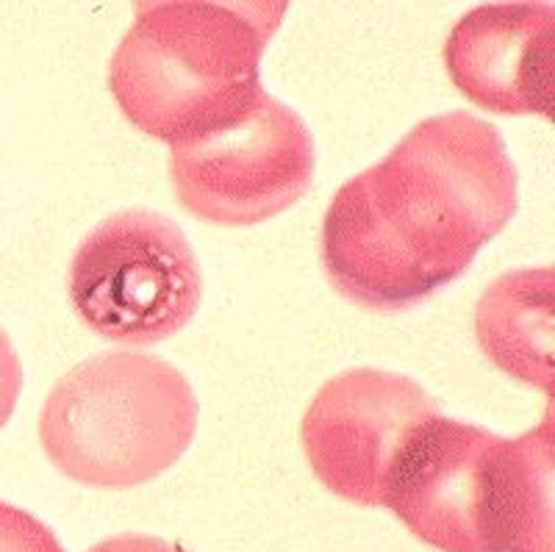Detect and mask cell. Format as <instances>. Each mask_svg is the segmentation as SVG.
I'll list each match as a JSON object with an SVG mask.
<instances>
[{
    "label": "cell",
    "mask_w": 555,
    "mask_h": 552,
    "mask_svg": "<svg viewBox=\"0 0 555 552\" xmlns=\"http://www.w3.org/2000/svg\"><path fill=\"white\" fill-rule=\"evenodd\" d=\"M275 0H145L108 64V89L139 131L170 147L253 103L259 64L286 14Z\"/></svg>",
    "instance_id": "3957f363"
},
{
    "label": "cell",
    "mask_w": 555,
    "mask_h": 552,
    "mask_svg": "<svg viewBox=\"0 0 555 552\" xmlns=\"http://www.w3.org/2000/svg\"><path fill=\"white\" fill-rule=\"evenodd\" d=\"M553 267L514 270L475 308V336L505 375L553 397Z\"/></svg>",
    "instance_id": "9c48e42d"
},
{
    "label": "cell",
    "mask_w": 555,
    "mask_h": 552,
    "mask_svg": "<svg viewBox=\"0 0 555 552\" xmlns=\"http://www.w3.org/2000/svg\"><path fill=\"white\" fill-rule=\"evenodd\" d=\"M434 416L439 411L420 383L361 367L331 377L317 391L300 425V441L325 489L378 509L400 455Z\"/></svg>",
    "instance_id": "52a82bcc"
},
{
    "label": "cell",
    "mask_w": 555,
    "mask_h": 552,
    "mask_svg": "<svg viewBox=\"0 0 555 552\" xmlns=\"http://www.w3.org/2000/svg\"><path fill=\"white\" fill-rule=\"evenodd\" d=\"M69 303L83 325L120 345H158L190 325L203 275L190 239L147 208L112 214L78 245Z\"/></svg>",
    "instance_id": "5b68a950"
},
{
    "label": "cell",
    "mask_w": 555,
    "mask_h": 552,
    "mask_svg": "<svg viewBox=\"0 0 555 552\" xmlns=\"http://www.w3.org/2000/svg\"><path fill=\"white\" fill-rule=\"evenodd\" d=\"M553 3H489L473 9L444 42L450 81L486 112L553 119Z\"/></svg>",
    "instance_id": "ba28073f"
},
{
    "label": "cell",
    "mask_w": 555,
    "mask_h": 552,
    "mask_svg": "<svg viewBox=\"0 0 555 552\" xmlns=\"http://www.w3.org/2000/svg\"><path fill=\"white\" fill-rule=\"evenodd\" d=\"M553 411L517 439L434 416L400 455L386 509L442 552H555Z\"/></svg>",
    "instance_id": "7a4b0ae2"
},
{
    "label": "cell",
    "mask_w": 555,
    "mask_h": 552,
    "mask_svg": "<svg viewBox=\"0 0 555 552\" xmlns=\"http://www.w3.org/2000/svg\"><path fill=\"white\" fill-rule=\"evenodd\" d=\"M89 552H181L178 547H172L170 541L156 539V536H114V539L101 541L98 547H92Z\"/></svg>",
    "instance_id": "7c38bea8"
},
{
    "label": "cell",
    "mask_w": 555,
    "mask_h": 552,
    "mask_svg": "<svg viewBox=\"0 0 555 552\" xmlns=\"http://www.w3.org/2000/svg\"><path fill=\"white\" fill-rule=\"evenodd\" d=\"M197 397L172 364L147 352H101L53 386L39 441L62 475L95 489H133L190 450Z\"/></svg>",
    "instance_id": "277c9868"
},
{
    "label": "cell",
    "mask_w": 555,
    "mask_h": 552,
    "mask_svg": "<svg viewBox=\"0 0 555 552\" xmlns=\"http://www.w3.org/2000/svg\"><path fill=\"white\" fill-rule=\"evenodd\" d=\"M314 162L300 114L261 89L240 114L172 147V192L197 220L256 226L309 192Z\"/></svg>",
    "instance_id": "8992f818"
},
{
    "label": "cell",
    "mask_w": 555,
    "mask_h": 552,
    "mask_svg": "<svg viewBox=\"0 0 555 552\" xmlns=\"http://www.w3.org/2000/svg\"><path fill=\"white\" fill-rule=\"evenodd\" d=\"M0 552H64V547L37 516L0 502Z\"/></svg>",
    "instance_id": "30bf717a"
},
{
    "label": "cell",
    "mask_w": 555,
    "mask_h": 552,
    "mask_svg": "<svg viewBox=\"0 0 555 552\" xmlns=\"http://www.w3.org/2000/svg\"><path fill=\"white\" fill-rule=\"evenodd\" d=\"M20 389H23V367H20L12 339L0 328V427L12 420Z\"/></svg>",
    "instance_id": "8fae6325"
},
{
    "label": "cell",
    "mask_w": 555,
    "mask_h": 552,
    "mask_svg": "<svg viewBox=\"0 0 555 552\" xmlns=\"http://www.w3.org/2000/svg\"><path fill=\"white\" fill-rule=\"evenodd\" d=\"M517 206L519 176L498 128L439 114L336 192L322 220V270L353 306L409 311L464 275Z\"/></svg>",
    "instance_id": "6da1fadb"
}]
</instances>
